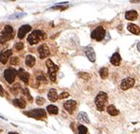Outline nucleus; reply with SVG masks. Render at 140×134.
Masks as SVG:
<instances>
[{
  "label": "nucleus",
  "instance_id": "nucleus-1",
  "mask_svg": "<svg viewBox=\"0 0 140 134\" xmlns=\"http://www.w3.org/2000/svg\"><path fill=\"white\" fill-rule=\"evenodd\" d=\"M46 38V35L44 31L42 30H34L31 32V34L28 35L27 37V42L30 45H36L39 42H41L42 40H44Z\"/></svg>",
  "mask_w": 140,
  "mask_h": 134
},
{
  "label": "nucleus",
  "instance_id": "nucleus-2",
  "mask_svg": "<svg viewBox=\"0 0 140 134\" xmlns=\"http://www.w3.org/2000/svg\"><path fill=\"white\" fill-rule=\"evenodd\" d=\"M107 100H108V95H107L106 93L100 92V93H98V95L95 98V104H96L98 110H99V111L104 110L105 105L107 103Z\"/></svg>",
  "mask_w": 140,
  "mask_h": 134
},
{
  "label": "nucleus",
  "instance_id": "nucleus-3",
  "mask_svg": "<svg viewBox=\"0 0 140 134\" xmlns=\"http://www.w3.org/2000/svg\"><path fill=\"white\" fill-rule=\"evenodd\" d=\"M45 64H46V67L48 69V76H49V79L51 80L52 82H55L56 81V74L58 72L59 67L56 64H54V62H52L50 59L46 60L45 62Z\"/></svg>",
  "mask_w": 140,
  "mask_h": 134
},
{
  "label": "nucleus",
  "instance_id": "nucleus-4",
  "mask_svg": "<svg viewBox=\"0 0 140 134\" xmlns=\"http://www.w3.org/2000/svg\"><path fill=\"white\" fill-rule=\"evenodd\" d=\"M24 114L30 118H35V119H42L46 116L45 110L43 109H34V110H28V111H24Z\"/></svg>",
  "mask_w": 140,
  "mask_h": 134
},
{
  "label": "nucleus",
  "instance_id": "nucleus-5",
  "mask_svg": "<svg viewBox=\"0 0 140 134\" xmlns=\"http://www.w3.org/2000/svg\"><path fill=\"white\" fill-rule=\"evenodd\" d=\"M12 38H13V28L8 25L4 28V30L1 32V43L3 44L4 42L10 41Z\"/></svg>",
  "mask_w": 140,
  "mask_h": 134
},
{
  "label": "nucleus",
  "instance_id": "nucleus-6",
  "mask_svg": "<svg viewBox=\"0 0 140 134\" xmlns=\"http://www.w3.org/2000/svg\"><path fill=\"white\" fill-rule=\"evenodd\" d=\"M17 74H18V71H16L14 68L10 67V68L6 69V70L4 71V78H5V79H6V81H7L8 83L11 84V83L14 81L15 76H16Z\"/></svg>",
  "mask_w": 140,
  "mask_h": 134
},
{
  "label": "nucleus",
  "instance_id": "nucleus-7",
  "mask_svg": "<svg viewBox=\"0 0 140 134\" xmlns=\"http://www.w3.org/2000/svg\"><path fill=\"white\" fill-rule=\"evenodd\" d=\"M105 34H106L105 29H104L102 27H98V28H95V29L93 30L92 33H91V38L100 42L104 39Z\"/></svg>",
  "mask_w": 140,
  "mask_h": 134
},
{
  "label": "nucleus",
  "instance_id": "nucleus-8",
  "mask_svg": "<svg viewBox=\"0 0 140 134\" xmlns=\"http://www.w3.org/2000/svg\"><path fill=\"white\" fill-rule=\"evenodd\" d=\"M134 85V79L133 78H127V79H124L120 83V88L122 90H128L132 88V87Z\"/></svg>",
  "mask_w": 140,
  "mask_h": 134
},
{
  "label": "nucleus",
  "instance_id": "nucleus-9",
  "mask_svg": "<svg viewBox=\"0 0 140 134\" xmlns=\"http://www.w3.org/2000/svg\"><path fill=\"white\" fill-rule=\"evenodd\" d=\"M76 107H77V102H76L75 100H68V101H66V102L64 103V108H65V110L70 114L74 112Z\"/></svg>",
  "mask_w": 140,
  "mask_h": 134
},
{
  "label": "nucleus",
  "instance_id": "nucleus-10",
  "mask_svg": "<svg viewBox=\"0 0 140 134\" xmlns=\"http://www.w3.org/2000/svg\"><path fill=\"white\" fill-rule=\"evenodd\" d=\"M31 30V27L29 25H24V26H22L19 29H18V33H17V37L19 39H22L24 38L26 34H27L28 31Z\"/></svg>",
  "mask_w": 140,
  "mask_h": 134
},
{
  "label": "nucleus",
  "instance_id": "nucleus-11",
  "mask_svg": "<svg viewBox=\"0 0 140 134\" xmlns=\"http://www.w3.org/2000/svg\"><path fill=\"white\" fill-rule=\"evenodd\" d=\"M38 52L40 55V59H45L49 55V49L46 45H41L38 47Z\"/></svg>",
  "mask_w": 140,
  "mask_h": 134
},
{
  "label": "nucleus",
  "instance_id": "nucleus-12",
  "mask_svg": "<svg viewBox=\"0 0 140 134\" xmlns=\"http://www.w3.org/2000/svg\"><path fill=\"white\" fill-rule=\"evenodd\" d=\"M84 52H85L86 57L88 58V60L90 61V62H94L95 61H96V53H95L94 49H93L91 46H87V47H85Z\"/></svg>",
  "mask_w": 140,
  "mask_h": 134
},
{
  "label": "nucleus",
  "instance_id": "nucleus-13",
  "mask_svg": "<svg viewBox=\"0 0 140 134\" xmlns=\"http://www.w3.org/2000/svg\"><path fill=\"white\" fill-rule=\"evenodd\" d=\"M18 76H19V79H20L24 83H26V84L28 83L29 75H28V73L26 72L23 68H20L19 70H18Z\"/></svg>",
  "mask_w": 140,
  "mask_h": 134
},
{
  "label": "nucleus",
  "instance_id": "nucleus-14",
  "mask_svg": "<svg viewBox=\"0 0 140 134\" xmlns=\"http://www.w3.org/2000/svg\"><path fill=\"white\" fill-rule=\"evenodd\" d=\"M110 62L111 63L115 66H118L120 64V62H121V57L118 53H114L111 59H110Z\"/></svg>",
  "mask_w": 140,
  "mask_h": 134
},
{
  "label": "nucleus",
  "instance_id": "nucleus-15",
  "mask_svg": "<svg viewBox=\"0 0 140 134\" xmlns=\"http://www.w3.org/2000/svg\"><path fill=\"white\" fill-rule=\"evenodd\" d=\"M127 28H128V30L130 31L131 33H133V34L134 35H139L140 28L138 26H136V25L130 23V24H128V26H127Z\"/></svg>",
  "mask_w": 140,
  "mask_h": 134
},
{
  "label": "nucleus",
  "instance_id": "nucleus-16",
  "mask_svg": "<svg viewBox=\"0 0 140 134\" xmlns=\"http://www.w3.org/2000/svg\"><path fill=\"white\" fill-rule=\"evenodd\" d=\"M48 99L50 100L51 102H55V101L58 100V98H60L58 95L57 91H56L55 89L49 90V92H48Z\"/></svg>",
  "mask_w": 140,
  "mask_h": 134
},
{
  "label": "nucleus",
  "instance_id": "nucleus-17",
  "mask_svg": "<svg viewBox=\"0 0 140 134\" xmlns=\"http://www.w3.org/2000/svg\"><path fill=\"white\" fill-rule=\"evenodd\" d=\"M137 16H138V14H137V12L135 11V10H129V11H127L126 14H125L126 19L129 21L136 20Z\"/></svg>",
  "mask_w": 140,
  "mask_h": 134
},
{
  "label": "nucleus",
  "instance_id": "nucleus-18",
  "mask_svg": "<svg viewBox=\"0 0 140 134\" xmlns=\"http://www.w3.org/2000/svg\"><path fill=\"white\" fill-rule=\"evenodd\" d=\"M11 54H12V51H11L10 49V50H7V51L4 52V53H1V57H0V62H1V63H2V64H5V63L7 62L9 57H10Z\"/></svg>",
  "mask_w": 140,
  "mask_h": 134
},
{
  "label": "nucleus",
  "instance_id": "nucleus-19",
  "mask_svg": "<svg viewBox=\"0 0 140 134\" xmlns=\"http://www.w3.org/2000/svg\"><path fill=\"white\" fill-rule=\"evenodd\" d=\"M35 62H36V60H35V58L33 56L27 55V57H26L25 62H26V65H27V67H33L35 64Z\"/></svg>",
  "mask_w": 140,
  "mask_h": 134
},
{
  "label": "nucleus",
  "instance_id": "nucleus-20",
  "mask_svg": "<svg viewBox=\"0 0 140 134\" xmlns=\"http://www.w3.org/2000/svg\"><path fill=\"white\" fill-rule=\"evenodd\" d=\"M78 118H79V120L81 121V122H82V123H85V124H89V123H90L87 113L83 112V111H81V112H80L79 115H78Z\"/></svg>",
  "mask_w": 140,
  "mask_h": 134
},
{
  "label": "nucleus",
  "instance_id": "nucleus-21",
  "mask_svg": "<svg viewBox=\"0 0 140 134\" xmlns=\"http://www.w3.org/2000/svg\"><path fill=\"white\" fill-rule=\"evenodd\" d=\"M107 112H108L110 115H112V116H116V115H117V114L119 113L118 110H116V108L114 106V105L108 106V108H107Z\"/></svg>",
  "mask_w": 140,
  "mask_h": 134
},
{
  "label": "nucleus",
  "instance_id": "nucleus-22",
  "mask_svg": "<svg viewBox=\"0 0 140 134\" xmlns=\"http://www.w3.org/2000/svg\"><path fill=\"white\" fill-rule=\"evenodd\" d=\"M46 110L49 114H58L59 112L58 107L54 106V105H48L46 107Z\"/></svg>",
  "mask_w": 140,
  "mask_h": 134
},
{
  "label": "nucleus",
  "instance_id": "nucleus-23",
  "mask_svg": "<svg viewBox=\"0 0 140 134\" xmlns=\"http://www.w3.org/2000/svg\"><path fill=\"white\" fill-rule=\"evenodd\" d=\"M13 104L15 106L19 107L21 109H25L26 108V102H25L24 99L22 98H17V99H14L13 100Z\"/></svg>",
  "mask_w": 140,
  "mask_h": 134
},
{
  "label": "nucleus",
  "instance_id": "nucleus-24",
  "mask_svg": "<svg viewBox=\"0 0 140 134\" xmlns=\"http://www.w3.org/2000/svg\"><path fill=\"white\" fill-rule=\"evenodd\" d=\"M108 74H109V73H108V69L105 68V67L99 69V76H100V78L106 79V78L108 76Z\"/></svg>",
  "mask_w": 140,
  "mask_h": 134
},
{
  "label": "nucleus",
  "instance_id": "nucleus-25",
  "mask_svg": "<svg viewBox=\"0 0 140 134\" xmlns=\"http://www.w3.org/2000/svg\"><path fill=\"white\" fill-rule=\"evenodd\" d=\"M19 90H20V84H19V83H15L14 86L10 88V93L16 94V93L19 92Z\"/></svg>",
  "mask_w": 140,
  "mask_h": 134
},
{
  "label": "nucleus",
  "instance_id": "nucleus-26",
  "mask_svg": "<svg viewBox=\"0 0 140 134\" xmlns=\"http://www.w3.org/2000/svg\"><path fill=\"white\" fill-rule=\"evenodd\" d=\"M78 129H79V134H88L87 127H85L84 126H82V125H80Z\"/></svg>",
  "mask_w": 140,
  "mask_h": 134
},
{
  "label": "nucleus",
  "instance_id": "nucleus-27",
  "mask_svg": "<svg viewBox=\"0 0 140 134\" xmlns=\"http://www.w3.org/2000/svg\"><path fill=\"white\" fill-rule=\"evenodd\" d=\"M10 62L12 65H17V64H19V58L18 57H11Z\"/></svg>",
  "mask_w": 140,
  "mask_h": 134
},
{
  "label": "nucleus",
  "instance_id": "nucleus-28",
  "mask_svg": "<svg viewBox=\"0 0 140 134\" xmlns=\"http://www.w3.org/2000/svg\"><path fill=\"white\" fill-rule=\"evenodd\" d=\"M44 103V98H43L41 96H37V97H36V104H37V105L42 106Z\"/></svg>",
  "mask_w": 140,
  "mask_h": 134
},
{
  "label": "nucleus",
  "instance_id": "nucleus-29",
  "mask_svg": "<svg viewBox=\"0 0 140 134\" xmlns=\"http://www.w3.org/2000/svg\"><path fill=\"white\" fill-rule=\"evenodd\" d=\"M22 92H23V93H24L25 95L27 96V98H28V100H29V101H32V97L30 96V94H29V92H28V90H27V88H24V89L22 90Z\"/></svg>",
  "mask_w": 140,
  "mask_h": 134
},
{
  "label": "nucleus",
  "instance_id": "nucleus-30",
  "mask_svg": "<svg viewBox=\"0 0 140 134\" xmlns=\"http://www.w3.org/2000/svg\"><path fill=\"white\" fill-rule=\"evenodd\" d=\"M14 48L16 49V50H22L23 48H24V45L22 44V43H17V44H15V45H14Z\"/></svg>",
  "mask_w": 140,
  "mask_h": 134
},
{
  "label": "nucleus",
  "instance_id": "nucleus-31",
  "mask_svg": "<svg viewBox=\"0 0 140 134\" xmlns=\"http://www.w3.org/2000/svg\"><path fill=\"white\" fill-rule=\"evenodd\" d=\"M79 76H81L82 79H90V75L87 74V73H81V74H79Z\"/></svg>",
  "mask_w": 140,
  "mask_h": 134
},
{
  "label": "nucleus",
  "instance_id": "nucleus-32",
  "mask_svg": "<svg viewBox=\"0 0 140 134\" xmlns=\"http://www.w3.org/2000/svg\"><path fill=\"white\" fill-rule=\"evenodd\" d=\"M69 96V93H67V92H64V93H61L60 95H59V97L61 98V99H64V98H66V97H68Z\"/></svg>",
  "mask_w": 140,
  "mask_h": 134
},
{
  "label": "nucleus",
  "instance_id": "nucleus-33",
  "mask_svg": "<svg viewBox=\"0 0 140 134\" xmlns=\"http://www.w3.org/2000/svg\"><path fill=\"white\" fill-rule=\"evenodd\" d=\"M137 49H138V51L140 52V42L138 43V44H137Z\"/></svg>",
  "mask_w": 140,
  "mask_h": 134
},
{
  "label": "nucleus",
  "instance_id": "nucleus-34",
  "mask_svg": "<svg viewBox=\"0 0 140 134\" xmlns=\"http://www.w3.org/2000/svg\"><path fill=\"white\" fill-rule=\"evenodd\" d=\"M0 89H1V95L3 96L4 94H3V88H2V87H1V88H0Z\"/></svg>",
  "mask_w": 140,
  "mask_h": 134
},
{
  "label": "nucleus",
  "instance_id": "nucleus-35",
  "mask_svg": "<svg viewBox=\"0 0 140 134\" xmlns=\"http://www.w3.org/2000/svg\"><path fill=\"white\" fill-rule=\"evenodd\" d=\"M9 134H18L17 132H10Z\"/></svg>",
  "mask_w": 140,
  "mask_h": 134
}]
</instances>
